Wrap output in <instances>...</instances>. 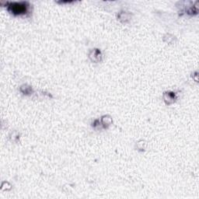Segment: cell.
Instances as JSON below:
<instances>
[{
  "label": "cell",
  "instance_id": "cell-1",
  "mask_svg": "<svg viewBox=\"0 0 199 199\" xmlns=\"http://www.w3.org/2000/svg\"><path fill=\"white\" fill-rule=\"evenodd\" d=\"M28 8V2H13L9 6V10L15 15H20L27 13Z\"/></svg>",
  "mask_w": 199,
  "mask_h": 199
},
{
  "label": "cell",
  "instance_id": "cell-2",
  "mask_svg": "<svg viewBox=\"0 0 199 199\" xmlns=\"http://www.w3.org/2000/svg\"><path fill=\"white\" fill-rule=\"evenodd\" d=\"M101 52L99 49H94L89 54V58L94 62H98L101 60Z\"/></svg>",
  "mask_w": 199,
  "mask_h": 199
},
{
  "label": "cell",
  "instance_id": "cell-3",
  "mask_svg": "<svg viewBox=\"0 0 199 199\" xmlns=\"http://www.w3.org/2000/svg\"><path fill=\"white\" fill-rule=\"evenodd\" d=\"M164 101L167 104H171L175 101L176 95L174 92H166L164 94Z\"/></svg>",
  "mask_w": 199,
  "mask_h": 199
},
{
  "label": "cell",
  "instance_id": "cell-4",
  "mask_svg": "<svg viewBox=\"0 0 199 199\" xmlns=\"http://www.w3.org/2000/svg\"><path fill=\"white\" fill-rule=\"evenodd\" d=\"M118 20L121 21V23H127L130 19H131V16L129 13L126 12H122L119 13L118 17H117Z\"/></svg>",
  "mask_w": 199,
  "mask_h": 199
},
{
  "label": "cell",
  "instance_id": "cell-5",
  "mask_svg": "<svg viewBox=\"0 0 199 199\" xmlns=\"http://www.w3.org/2000/svg\"><path fill=\"white\" fill-rule=\"evenodd\" d=\"M101 123L104 127H107V126L111 125L112 123V118L110 117L109 115H104L101 117Z\"/></svg>",
  "mask_w": 199,
  "mask_h": 199
},
{
  "label": "cell",
  "instance_id": "cell-6",
  "mask_svg": "<svg viewBox=\"0 0 199 199\" xmlns=\"http://www.w3.org/2000/svg\"><path fill=\"white\" fill-rule=\"evenodd\" d=\"M20 91L24 94H30L32 92V88L30 86L23 85L20 87Z\"/></svg>",
  "mask_w": 199,
  "mask_h": 199
}]
</instances>
